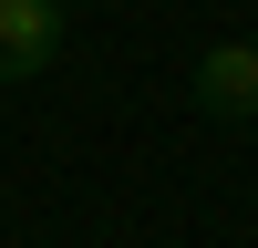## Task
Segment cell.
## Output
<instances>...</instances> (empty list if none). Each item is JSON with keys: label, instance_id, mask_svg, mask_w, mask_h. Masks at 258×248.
<instances>
[{"label": "cell", "instance_id": "2", "mask_svg": "<svg viewBox=\"0 0 258 248\" xmlns=\"http://www.w3.org/2000/svg\"><path fill=\"white\" fill-rule=\"evenodd\" d=\"M186 83H197V103L217 124H258V41H207Z\"/></svg>", "mask_w": 258, "mask_h": 248}, {"label": "cell", "instance_id": "1", "mask_svg": "<svg viewBox=\"0 0 258 248\" xmlns=\"http://www.w3.org/2000/svg\"><path fill=\"white\" fill-rule=\"evenodd\" d=\"M62 0H0V83H31L62 62Z\"/></svg>", "mask_w": 258, "mask_h": 248}]
</instances>
